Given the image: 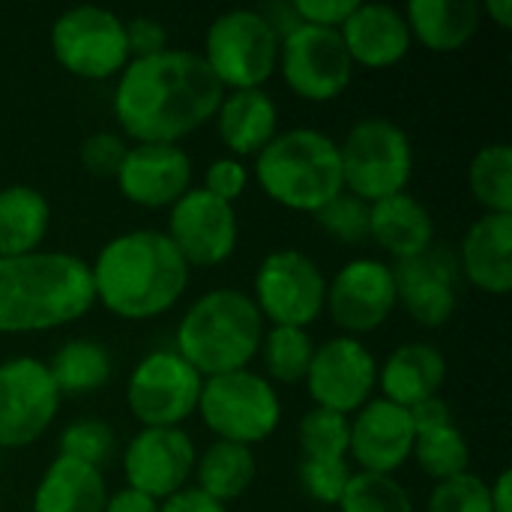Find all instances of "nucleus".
<instances>
[{"instance_id":"f257e3e1","label":"nucleus","mask_w":512,"mask_h":512,"mask_svg":"<svg viewBox=\"0 0 512 512\" xmlns=\"http://www.w3.org/2000/svg\"><path fill=\"white\" fill-rule=\"evenodd\" d=\"M222 96V84L198 51L165 48L126 63L114 84L111 111L126 141L177 144L213 120Z\"/></svg>"},{"instance_id":"f03ea898","label":"nucleus","mask_w":512,"mask_h":512,"mask_svg":"<svg viewBox=\"0 0 512 512\" xmlns=\"http://www.w3.org/2000/svg\"><path fill=\"white\" fill-rule=\"evenodd\" d=\"M93 303L120 321H153L177 306L189 288V264L165 231L132 228L111 237L87 264Z\"/></svg>"},{"instance_id":"7ed1b4c3","label":"nucleus","mask_w":512,"mask_h":512,"mask_svg":"<svg viewBox=\"0 0 512 512\" xmlns=\"http://www.w3.org/2000/svg\"><path fill=\"white\" fill-rule=\"evenodd\" d=\"M87 261L72 252L0 258V333H42L93 309Z\"/></svg>"},{"instance_id":"20e7f679","label":"nucleus","mask_w":512,"mask_h":512,"mask_svg":"<svg viewBox=\"0 0 512 512\" xmlns=\"http://www.w3.org/2000/svg\"><path fill=\"white\" fill-rule=\"evenodd\" d=\"M264 318L249 291L213 288L201 294L180 318L174 351L201 375H225L249 369L264 339Z\"/></svg>"},{"instance_id":"39448f33","label":"nucleus","mask_w":512,"mask_h":512,"mask_svg":"<svg viewBox=\"0 0 512 512\" xmlns=\"http://www.w3.org/2000/svg\"><path fill=\"white\" fill-rule=\"evenodd\" d=\"M252 174L273 204L309 216L345 192L339 141L309 126L279 132L255 156Z\"/></svg>"},{"instance_id":"423d86ee","label":"nucleus","mask_w":512,"mask_h":512,"mask_svg":"<svg viewBox=\"0 0 512 512\" xmlns=\"http://www.w3.org/2000/svg\"><path fill=\"white\" fill-rule=\"evenodd\" d=\"M345 192L375 204L408 192L414 177V144L408 132L390 117H363L339 141Z\"/></svg>"},{"instance_id":"0eeeda50","label":"nucleus","mask_w":512,"mask_h":512,"mask_svg":"<svg viewBox=\"0 0 512 512\" xmlns=\"http://www.w3.org/2000/svg\"><path fill=\"white\" fill-rule=\"evenodd\" d=\"M198 414L216 441L255 447L276 435L282 423V402L264 375L240 369L204 378Z\"/></svg>"},{"instance_id":"6e6552de","label":"nucleus","mask_w":512,"mask_h":512,"mask_svg":"<svg viewBox=\"0 0 512 512\" xmlns=\"http://www.w3.org/2000/svg\"><path fill=\"white\" fill-rule=\"evenodd\" d=\"M279 33L258 9H228L213 18L198 51L222 90L264 87L279 63Z\"/></svg>"},{"instance_id":"1a4fd4ad","label":"nucleus","mask_w":512,"mask_h":512,"mask_svg":"<svg viewBox=\"0 0 512 512\" xmlns=\"http://www.w3.org/2000/svg\"><path fill=\"white\" fill-rule=\"evenodd\" d=\"M249 297L264 324L309 330L324 315L327 276L312 255L300 249H276L261 258Z\"/></svg>"},{"instance_id":"9d476101","label":"nucleus","mask_w":512,"mask_h":512,"mask_svg":"<svg viewBox=\"0 0 512 512\" xmlns=\"http://www.w3.org/2000/svg\"><path fill=\"white\" fill-rule=\"evenodd\" d=\"M54 60L81 81L117 78L129 63L126 18L105 6H72L51 24Z\"/></svg>"},{"instance_id":"9b49d317","label":"nucleus","mask_w":512,"mask_h":512,"mask_svg":"<svg viewBox=\"0 0 512 512\" xmlns=\"http://www.w3.org/2000/svg\"><path fill=\"white\" fill-rule=\"evenodd\" d=\"M201 384L204 378L174 348L150 351L129 375V414L141 423V429H180V423L198 411Z\"/></svg>"},{"instance_id":"f8f14e48","label":"nucleus","mask_w":512,"mask_h":512,"mask_svg":"<svg viewBox=\"0 0 512 512\" xmlns=\"http://www.w3.org/2000/svg\"><path fill=\"white\" fill-rule=\"evenodd\" d=\"M285 87L303 102H333L354 78V63L339 30L297 24L279 42V63Z\"/></svg>"},{"instance_id":"ddd939ff","label":"nucleus","mask_w":512,"mask_h":512,"mask_svg":"<svg viewBox=\"0 0 512 512\" xmlns=\"http://www.w3.org/2000/svg\"><path fill=\"white\" fill-rule=\"evenodd\" d=\"M60 390L45 360L9 357L0 363V450H24L45 438L60 411Z\"/></svg>"},{"instance_id":"4468645a","label":"nucleus","mask_w":512,"mask_h":512,"mask_svg":"<svg viewBox=\"0 0 512 512\" xmlns=\"http://www.w3.org/2000/svg\"><path fill=\"white\" fill-rule=\"evenodd\" d=\"M165 237L174 243L189 270H213L237 252V210L201 186H192L177 204L168 207Z\"/></svg>"},{"instance_id":"2eb2a0df","label":"nucleus","mask_w":512,"mask_h":512,"mask_svg":"<svg viewBox=\"0 0 512 512\" xmlns=\"http://www.w3.org/2000/svg\"><path fill=\"white\" fill-rule=\"evenodd\" d=\"M306 390L315 408L354 417L378 390V360L354 336H333L315 345Z\"/></svg>"},{"instance_id":"dca6fc26","label":"nucleus","mask_w":512,"mask_h":512,"mask_svg":"<svg viewBox=\"0 0 512 512\" xmlns=\"http://www.w3.org/2000/svg\"><path fill=\"white\" fill-rule=\"evenodd\" d=\"M393 267L381 258H354L333 279H327L324 312L342 336H366L390 321L396 312Z\"/></svg>"},{"instance_id":"f3484780","label":"nucleus","mask_w":512,"mask_h":512,"mask_svg":"<svg viewBox=\"0 0 512 512\" xmlns=\"http://www.w3.org/2000/svg\"><path fill=\"white\" fill-rule=\"evenodd\" d=\"M390 267L396 279V306H402L414 324L438 330L456 315L462 297V270L453 249L435 243L423 255Z\"/></svg>"},{"instance_id":"a211bd4d","label":"nucleus","mask_w":512,"mask_h":512,"mask_svg":"<svg viewBox=\"0 0 512 512\" xmlns=\"http://www.w3.org/2000/svg\"><path fill=\"white\" fill-rule=\"evenodd\" d=\"M195 459V441L183 429H141L123 450V477L129 489L162 504L189 486Z\"/></svg>"},{"instance_id":"6ab92c4d","label":"nucleus","mask_w":512,"mask_h":512,"mask_svg":"<svg viewBox=\"0 0 512 512\" xmlns=\"http://www.w3.org/2000/svg\"><path fill=\"white\" fill-rule=\"evenodd\" d=\"M117 192L144 210H168L192 189V159L180 144H129Z\"/></svg>"},{"instance_id":"aec40b11","label":"nucleus","mask_w":512,"mask_h":512,"mask_svg":"<svg viewBox=\"0 0 512 512\" xmlns=\"http://www.w3.org/2000/svg\"><path fill=\"white\" fill-rule=\"evenodd\" d=\"M414 420L408 408H399L387 399H369L351 417L348 456L366 474L393 477L414 453Z\"/></svg>"},{"instance_id":"412c9836","label":"nucleus","mask_w":512,"mask_h":512,"mask_svg":"<svg viewBox=\"0 0 512 512\" xmlns=\"http://www.w3.org/2000/svg\"><path fill=\"white\" fill-rule=\"evenodd\" d=\"M345 51L363 69H390L405 60L414 39L399 6L390 3H357L348 21L339 27Z\"/></svg>"},{"instance_id":"4be33fe9","label":"nucleus","mask_w":512,"mask_h":512,"mask_svg":"<svg viewBox=\"0 0 512 512\" xmlns=\"http://www.w3.org/2000/svg\"><path fill=\"white\" fill-rule=\"evenodd\" d=\"M462 282L489 294L507 297L512 291V213H483L459 243Z\"/></svg>"},{"instance_id":"5701e85b","label":"nucleus","mask_w":512,"mask_h":512,"mask_svg":"<svg viewBox=\"0 0 512 512\" xmlns=\"http://www.w3.org/2000/svg\"><path fill=\"white\" fill-rule=\"evenodd\" d=\"M216 135L234 159H255L279 135V105L264 90H228L213 114Z\"/></svg>"},{"instance_id":"b1692460","label":"nucleus","mask_w":512,"mask_h":512,"mask_svg":"<svg viewBox=\"0 0 512 512\" xmlns=\"http://www.w3.org/2000/svg\"><path fill=\"white\" fill-rule=\"evenodd\" d=\"M444 381L447 357L432 342H405L396 351H390L387 360L378 366L381 399L408 411L426 399L441 396Z\"/></svg>"},{"instance_id":"393cba45","label":"nucleus","mask_w":512,"mask_h":512,"mask_svg":"<svg viewBox=\"0 0 512 512\" xmlns=\"http://www.w3.org/2000/svg\"><path fill=\"white\" fill-rule=\"evenodd\" d=\"M369 240L396 264L435 246V216L411 192L369 204Z\"/></svg>"},{"instance_id":"a878e982","label":"nucleus","mask_w":512,"mask_h":512,"mask_svg":"<svg viewBox=\"0 0 512 512\" xmlns=\"http://www.w3.org/2000/svg\"><path fill=\"white\" fill-rule=\"evenodd\" d=\"M411 39L435 54L462 51L480 30L483 9L477 0H411L402 9Z\"/></svg>"},{"instance_id":"bb28decb","label":"nucleus","mask_w":512,"mask_h":512,"mask_svg":"<svg viewBox=\"0 0 512 512\" xmlns=\"http://www.w3.org/2000/svg\"><path fill=\"white\" fill-rule=\"evenodd\" d=\"M108 486L99 468L57 456L39 477L30 512H102Z\"/></svg>"},{"instance_id":"cd10ccee","label":"nucleus","mask_w":512,"mask_h":512,"mask_svg":"<svg viewBox=\"0 0 512 512\" xmlns=\"http://www.w3.org/2000/svg\"><path fill=\"white\" fill-rule=\"evenodd\" d=\"M51 228L48 198L27 186L12 183L0 189V258H30L42 252Z\"/></svg>"},{"instance_id":"c85d7f7f","label":"nucleus","mask_w":512,"mask_h":512,"mask_svg":"<svg viewBox=\"0 0 512 512\" xmlns=\"http://www.w3.org/2000/svg\"><path fill=\"white\" fill-rule=\"evenodd\" d=\"M258 474V462L252 447H240V444H228V441H213L198 459H195V489L204 492L207 498L219 501V504H231L237 498H243Z\"/></svg>"},{"instance_id":"c756f323","label":"nucleus","mask_w":512,"mask_h":512,"mask_svg":"<svg viewBox=\"0 0 512 512\" xmlns=\"http://www.w3.org/2000/svg\"><path fill=\"white\" fill-rule=\"evenodd\" d=\"M60 396H90L111 381L114 363L105 345L93 339L63 342L45 363Z\"/></svg>"},{"instance_id":"7c9ffc66","label":"nucleus","mask_w":512,"mask_h":512,"mask_svg":"<svg viewBox=\"0 0 512 512\" xmlns=\"http://www.w3.org/2000/svg\"><path fill=\"white\" fill-rule=\"evenodd\" d=\"M411 459L429 480L444 483V480H453L468 471L471 447H468L462 429L456 426V420H444V423L417 429Z\"/></svg>"},{"instance_id":"2f4dec72","label":"nucleus","mask_w":512,"mask_h":512,"mask_svg":"<svg viewBox=\"0 0 512 512\" xmlns=\"http://www.w3.org/2000/svg\"><path fill=\"white\" fill-rule=\"evenodd\" d=\"M315 354V342L309 330L297 327H267L258 357L264 366V378L276 387H294L306 381L309 363Z\"/></svg>"},{"instance_id":"473e14b6","label":"nucleus","mask_w":512,"mask_h":512,"mask_svg":"<svg viewBox=\"0 0 512 512\" xmlns=\"http://www.w3.org/2000/svg\"><path fill=\"white\" fill-rule=\"evenodd\" d=\"M468 186L483 213H512V147L498 141L477 150L468 168Z\"/></svg>"},{"instance_id":"72a5a7b5","label":"nucleus","mask_w":512,"mask_h":512,"mask_svg":"<svg viewBox=\"0 0 512 512\" xmlns=\"http://www.w3.org/2000/svg\"><path fill=\"white\" fill-rule=\"evenodd\" d=\"M339 512H414L411 492L387 474L354 471L339 504Z\"/></svg>"},{"instance_id":"f704fd0d","label":"nucleus","mask_w":512,"mask_h":512,"mask_svg":"<svg viewBox=\"0 0 512 512\" xmlns=\"http://www.w3.org/2000/svg\"><path fill=\"white\" fill-rule=\"evenodd\" d=\"M351 417L336 411L312 408L303 414L297 429V444L303 459H348Z\"/></svg>"},{"instance_id":"c9c22d12","label":"nucleus","mask_w":512,"mask_h":512,"mask_svg":"<svg viewBox=\"0 0 512 512\" xmlns=\"http://www.w3.org/2000/svg\"><path fill=\"white\" fill-rule=\"evenodd\" d=\"M318 228L342 246H360L369 240V204L342 192L315 213Z\"/></svg>"},{"instance_id":"e433bc0d","label":"nucleus","mask_w":512,"mask_h":512,"mask_svg":"<svg viewBox=\"0 0 512 512\" xmlns=\"http://www.w3.org/2000/svg\"><path fill=\"white\" fill-rule=\"evenodd\" d=\"M114 429L102 420H75L60 435V456H69L75 462L93 465L102 471V465L114 456Z\"/></svg>"},{"instance_id":"4c0bfd02","label":"nucleus","mask_w":512,"mask_h":512,"mask_svg":"<svg viewBox=\"0 0 512 512\" xmlns=\"http://www.w3.org/2000/svg\"><path fill=\"white\" fill-rule=\"evenodd\" d=\"M351 462L348 459H300L297 477L309 501L336 507L348 480H351Z\"/></svg>"},{"instance_id":"58836bf2","label":"nucleus","mask_w":512,"mask_h":512,"mask_svg":"<svg viewBox=\"0 0 512 512\" xmlns=\"http://www.w3.org/2000/svg\"><path fill=\"white\" fill-rule=\"evenodd\" d=\"M426 512H492L489 483L474 471H465L453 480L435 483Z\"/></svg>"},{"instance_id":"ea45409f","label":"nucleus","mask_w":512,"mask_h":512,"mask_svg":"<svg viewBox=\"0 0 512 512\" xmlns=\"http://www.w3.org/2000/svg\"><path fill=\"white\" fill-rule=\"evenodd\" d=\"M129 141L120 132H93L81 141V165L87 174L99 177V180H114L123 159H126Z\"/></svg>"},{"instance_id":"a19ab883","label":"nucleus","mask_w":512,"mask_h":512,"mask_svg":"<svg viewBox=\"0 0 512 512\" xmlns=\"http://www.w3.org/2000/svg\"><path fill=\"white\" fill-rule=\"evenodd\" d=\"M246 186H249V168H246V162H240V159H234V156H219V159H213V162L207 165L204 183H201L204 192H210L213 198L228 201V204H234V201L246 192Z\"/></svg>"},{"instance_id":"79ce46f5","label":"nucleus","mask_w":512,"mask_h":512,"mask_svg":"<svg viewBox=\"0 0 512 512\" xmlns=\"http://www.w3.org/2000/svg\"><path fill=\"white\" fill-rule=\"evenodd\" d=\"M126 45H129V60L162 54L168 48V30L162 21L150 15H135L126 21Z\"/></svg>"},{"instance_id":"37998d69","label":"nucleus","mask_w":512,"mask_h":512,"mask_svg":"<svg viewBox=\"0 0 512 512\" xmlns=\"http://www.w3.org/2000/svg\"><path fill=\"white\" fill-rule=\"evenodd\" d=\"M354 6L357 0H294L291 3L300 24L327 27V30H339L354 12Z\"/></svg>"},{"instance_id":"c03bdc74","label":"nucleus","mask_w":512,"mask_h":512,"mask_svg":"<svg viewBox=\"0 0 512 512\" xmlns=\"http://www.w3.org/2000/svg\"><path fill=\"white\" fill-rule=\"evenodd\" d=\"M159 512H228V507L213 501V498H207L195 486H186L183 492H177L168 501H162Z\"/></svg>"},{"instance_id":"a18cd8bd","label":"nucleus","mask_w":512,"mask_h":512,"mask_svg":"<svg viewBox=\"0 0 512 512\" xmlns=\"http://www.w3.org/2000/svg\"><path fill=\"white\" fill-rule=\"evenodd\" d=\"M102 512H159V501H153V498H147V495L126 486V489L108 495Z\"/></svg>"},{"instance_id":"49530a36","label":"nucleus","mask_w":512,"mask_h":512,"mask_svg":"<svg viewBox=\"0 0 512 512\" xmlns=\"http://www.w3.org/2000/svg\"><path fill=\"white\" fill-rule=\"evenodd\" d=\"M489 501H492V512H512V471L504 468L495 483L489 486Z\"/></svg>"},{"instance_id":"de8ad7c7","label":"nucleus","mask_w":512,"mask_h":512,"mask_svg":"<svg viewBox=\"0 0 512 512\" xmlns=\"http://www.w3.org/2000/svg\"><path fill=\"white\" fill-rule=\"evenodd\" d=\"M501 30H510L512 27V0H489L486 6H480Z\"/></svg>"}]
</instances>
